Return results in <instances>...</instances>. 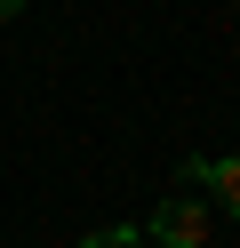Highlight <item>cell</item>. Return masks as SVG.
Listing matches in <instances>:
<instances>
[{
	"label": "cell",
	"mask_w": 240,
	"mask_h": 248,
	"mask_svg": "<svg viewBox=\"0 0 240 248\" xmlns=\"http://www.w3.org/2000/svg\"><path fill=\"white\" fill-rule=\"evenodd\" d=\"M152 240H160V248H208V208H200L192 192H168V200L152 208Z\"/></svg>",
	"instance_id": "cell-1"
},
{
	"label": "cell",
	"mask_w": 240,
	"mask_h": 248,
	"mask_svg": "<svg viewBox=\"0 0 240 248\" xmlns=\"http://www.w3.org/2000/svg\"><path fill=\"white\" fill-rule=\"evenodd\" d=\"M200 184L216 192V208H224V216H240V152H224V160H208V168H200Z\"/></svg>",
	"instance_id": "cell-2"
},
{
	"label": "cell",
	"mask_w": 240,
	"mask_h": 248,
	"mask_svg": "<svg viewBox=\"0 0 240 248\" xmlns=\"http://www.w3.org/2000/svg\"><path fill=\"white\" fill-rule=\"evenodd\" d=\"M80 248H144V232H136V224H112V232H88Z\"/></svg>",
	"instance_id": "cell-3"
},
{
	"label": "cell",
	"mask_w": 240,
	"mask_h": 248,
	"mask_svg": "<svg viewBox=\"0 0 240 248\" xmlns=\"http://www.w3.org/2000/svg\"><path fill=\"white\" fill-rule=\"evenodd\" d=\"M8 16H16V0H0V24H8Z\"/></svg>",
	"instance_id": "cell-4"
}]
</instances>
